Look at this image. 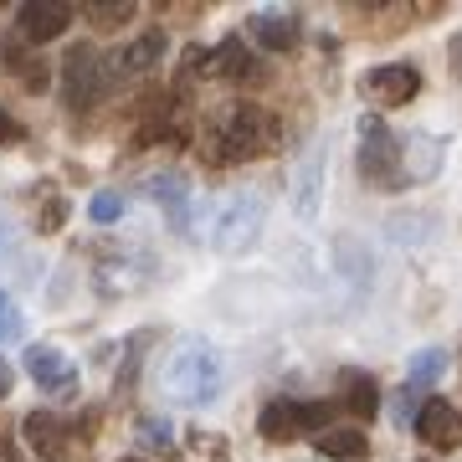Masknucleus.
Masks as SVG:
<instances>
[{"mask_svg": "<svg viewBox=\"0 0 462 462\" xmlns=\"http://www.w3.org/2000/svg\"><path fill=\"white\" fill-rule=\"evenodd\" d=\"M257 431L267 442H298L303 431H329V406L324 401H267Z\"/></svg>", "mask_w": 462, "mask_h": 462, "instance_id": "obj_6", "label": "nucleus"}, {"mask_svg": "<svg viewBox=\"0 0 462 462\" xmlns=\"http://www.w3.org/2000/svg\"><path fill=\"white\" fill-rule=\"evenodd\" d=\"M21 334H26V314L16 309L11 293H0V345H16Z\"/></svg>", "mask_w": 462, "mask_h": 462, "instance_id": "obj_22", "label": "nucleus"}, {"mask_svg": "<svg viewBox=\"0 0 462 462\" xmlns=\"http://www.w3.org/2000/svg\"><path fill=\"white\" fill-rule=\"evenodd\" d=\"M263 196L257 190H231L221 206H216L211 226H206V242H211L216 252H226V257H236V252H247L257 236H263Z\"/></svg>", "mask_w": 462, "mask_h": 462, "instance_id": "obj_3", "label": "nucleus"}, {"mask_svg": "<svg viewBox=\"0 0 462 462\" xmlns=\"http://www.w3.org/2000/svg\"><path fill=\"white\" fill-rule=\"evenodd\" d=\"M62 88H67V108H93V103L108 93V78H103V57L98 51H67Z\"/></svg>", "mask_w": 462, "mask_h": 462, "instance_id": "obj_11", "label": "nucleus"}, {"mask_svg": "<svg viewBox=\"0 0 462 462\" xmlns=\"http://www.w3.org/2000/svg\"><path fill=\"white\" fill-rule=\"evenodd\" d=\"M360 93L365 103H375V108H401V103H411L421 93V72L411 62H385V67H370L360 78Z\"/></svg>", "mask_w": 462, "mask_h": 462, "instance_id": "obj_8", "label": "nucleus"}, {"mask_svg": "<svg viewBox=\"0 0 462 462\" xmlns=\"http://www.w3.org/2000/svg\"><path fill=\"white\" fill-rule=\"evenodd\" d=\"M21 139H26V129H21L16 118L5 114V108H0V144H21Z\"/></svg>", "mask_w": 462, "mask_h": 462, "instance_id": "obj_28", "label": "nucleus"}, {"mask_svg": "<svg viewBox=\"0 0 462 462\" xmlns=\"http://www.w3.org/2000/svg\"><path fill=\"white\" fill-rule=\"evenodd\" d=\"M21 437H26V447H32L36 462H67L72 457V442H78V431L67 427L62 416H42V411L26 416Z\"/></svg>", "mask_w": 462, "mask_h": 462, "instance_id": "obj_12", "label": "nucleus"}, {"mask_svg": "<svg viewBox=\"0 0 462 462\" xmlns=\"http://www.w3.org/2000/svg\"><path fill=\"white\" fill-rule=\"evenodd\" d=\"M16 242H21L16 221H5V216H0V263H5V257H11V252H16Z\"/></svg>", "mask_w": 462, "mask_h": 462, "instance_id": "obj_27", "label": "nucleus"}, {"mask_svg": "<svg viewBox=\"0 0 462 462\" xmlns=\"http://www.w3.org/2000/svg\"><path fill=\"white\" fill-rule=\"evenodd\" d=\"M67 26H72V5H67V0H32V5H21V16H16V32L26 36L32 47L57 42Z\"/></svg>", "mask_w": 462, "mask_h": 462, "instance_id": "obj_13", "label": "nucleus"}, {"mask_svg": "<svg viewBox=\"0 0 462 462\" xmlns=\"http://www.w3.org/2000/svg\"><path fill=\"white\" fill-rule=\"evenodd\" d=\"M139 437H144L149 447H170V437H175V431H170V421L149 416V421H139Z\"/></svg>", "mask_w": 462, "mask_h": 462, "instance_id": "obj_26", "label": "nucleus"}, {"mask_svg": "<svg viewBox=\"0 0 462 462\" xmlns=\"http://www.w3.org/2000/svg\"><path fill=\"white\" fill-rule=\"evenodd\" d=\"M319 457L365 462V457H370V437H365L360 427H329V431H319Z\"/></svg>", "mask_w": 462, "mask_h": 462, "instance_id": "obj_18", "label": "nucleus"}, {"mask_svg": "<svg viewBox=\"0 0 462 462\" xmlns=\"http://www.w3.org/2000/svg\"><path fill=\"white\" fill-rule=\"evenodd\" d=\"M339 401H345L349 416H375L380 391H375V380H370V375H360V370H345V380H339Z\"/></svg>", "mask_w": 462, "mask_h": 462, "instance_id": "obj_19", "label": "nucleus"}, {"mask_svg": "<svg viewBox=\"0 0 462 462\" xmlns=\"http://www.w3.org/2000/svg\"><path fill=\"white\" fill-rule=\"evenodd\" d=\"M282 144L278 114H267L263 103H226L206 118L200 129V154L211 165H242V160H263Z\"/></svg>", "mask_w": 462, "mask_h": 462, "instance_id": "obj_1", "label": "nucleus"}, {"mask_svg": "<svg viewBox=\"0 0 462 462\" xmlns=\"http://www.w3.org/2000/svg\"><path fill=\"white\" fill-rule=\"evenodd\" d=\"M165 32H144V36H134V42H124V47H114L108 57H103V78H108V88L118 83H129V78H144L149 67L165 57Z\"/></svg>", "mask_w": 462, "mask_h": 462, "instance_id": "obj_9", "label": "nucleus"}, {"mask_svg": "<svg viewBox=\"0 0 462 462\" xmlns=\"http://www.w3.org/2000/svg\"><path fill=\"white\" fill-rule=\"evenodd\" d=\"M11 67H16L21 78H26V88H32V93H42V88H47V62H32V57L11 51Z\"/></svg>", "mask_w": 462, "mask_h": 462, "instance_id": "obj_25", "label": "nucleus"}, {"mask_svg": "<svg viewBox=\"0 0 462 462\" xmlns=\"http://www.w3.org/2000/svg\"><path fill=\"white\" fill-rule=\"evenodd\" d=\"M447 57H452V72H457V78H462V32L452 36V47H447Z\"/></svg>", "mask_w": 462, "mask_h": 462, "instance_id": "obj_30", "label": "nucleus"}, {"mask_svg": "<svg viewBox=\"0 0 462 462\" xmlns=\"http://www.w3.org/2000/svg\"><path fill=\"white\" fill-rule=\"evenodd\" d=\"M221 385H226V370H221V355H216L206 339L180 345L165 360V370H160V391H165V401L170 406H185V411L211 406V401L221 396Z\"/></svg>", "mask_w": 462, "mask_h": 462, "instance_id": "obj_2", "label": "nucleus"}, {"mask_svg": "<svg viewBox=\"0 0 462 462\" xmlns=\"http://www.w3.org/2000/svg\"><path fill=\"white\" fill-rule=\"evenodd\" d=\"M11 385H16V370H11V365L0 360V401L11 396Z\"/></svg>", "mask_w": 462, "mask_h": 462, "instance_id": "obj_29", "label": "nucleus"}, {"mask_svg": "<svg viewBox=\"0 0 462 462\" xmlns=\"http://www.w3.org/2000/svg\"><path fill=\"white\" fill-rule=\"evenodd\" d=\"M416 437L437 452H457L462 447V411L457 406H447V401H421V411H416Z\"/></svg>", "mask_w": 462, "mask_h": 462, "instance_id": "obj_14", "label": "nucleus"}, {"mask_svg": "<svg viewBox=\"0 0 462 462\" xmlns=\"http://www.w3.org/2000/svg\"><path fill=\"white\" fill-rule=\"evenodd\" d=\"M442 370H447V349H437V345L416 349L411 360H406V391H421V385H431Z\"/></svg>", "mask_w": 462, "mask_h": 462, "instance_id": "obj_20", "label": "nucleus"}, {"mask_svg": "<svg viewBox=\"0 0 462 462\" xmlns=\"http://www.w3.org/2000/svg\"><path fill=\"white\" fill-rule=\"evenodd\" d=\"M154 278V263L144 257V247H93V282L103 298L139 293Z\"/></svg>", "mask_w": 462, "mask_h": 462, "instance_id": "obj_5", "label": "nucleus"}, {"mask_svg": "<svg viewBox=\"0 0 462 462\" xmlns=\"http://www.w3.org/2000/svg\"><path fill=\"white\" fill-rule=\"evenodd\" d=\"M401 170H406V144L375 114H365L360 118V175L370 185H380V190H396V185H406Z\"/></svg>", "mask_w": 462, "mask_h": 462, "instance_id": "obj_4", "label": "nucleus"}, {"mask_svg": "<svg viewBox=\"0 0 462 462\" xmlns=\"http://www.w3.org/2000/svg\"><path fill=\"white\" fill-rule=\"evenodd\" d=\"M149 200L165 211V221L175 231H190V180H185L180 170H165V175H149L144 180Z\"/></svg>", "mask_w": 462, "mask_h": 462, "instance_id": "obj_15", "label": "nucleus"}, {"mask_svg": "<svg viewBox=\"0 0 462 462\" xmlns=\"http://www.w3.org/2000/svg\"><path fill=\"white\" fill-rule=\"evenodd\" d=\"M83 16L93 21L98 32H118V26L134 21V5L129 0H93V5H83Z\"/></svg>", "mask_w": 462, "mask_h": 462, "instance_id": "obj_21", "label": "nucleus"}, {"mask_svg": "<svg viewBox=\"0 0 462 462\" xmlns=\"http://www.w3.org/2000/svg\"><path fill=\"white\" fill-rule=\"evenodd\" d=\"M62 221H67V200L62 196H47V206L36 211V231L51 236V231H62Z\"/></svg>", "mask_w": 462, "mask_h": 462, "instance_id": "obj_24", "label": "nucleus"}, {"mask_svg": "<svg viewBox=\"0 0 462 462\" xmlns=\"http://www.w3.org/2000/svg\"><path fill=\"white\" fill-rule=\"evenodd\" d=\"M319 190H324V154H309L293 175V216L314 221L319 216Z\"/></svg>", "mask_w": 462, "mask_h": 462, "instance_id": "obj_17", "label": "nucleus"}, {"mask_svg": "<svg viewBox=\"0 0 462 462\" xmlns=\"http://www.w3.org/2000/svg\"><path fill=\"white\" fill-rule=\"evenodd\" d=\"M21 365H26V375L36 380V391H42V396L67 401L72 391H78V365L67 360V355H62L57 345H32Z\"/></svg>", "mask_w": 462, "mask_h": 462, "instance_id": "obj_10", "label": "nucleus"}, {"mask_svg": "<svg viewBox=\"0 0 462 462\" xmlns=\"http://www.w3.org/2000/svg\"><path fill=\"white\" fill-rule=\"evenodd\" d=\"M247 36L267 51H288L298 42V16L293 11H257V16H247Z\"/></svg>", "mask_w": 462, "mask_h": 462, "instance_id": "obj_16", "label": "nucleus"}, {"mask_svg": "<svg viewBox=\"0 0 462 462\" xmlns=\"http://www.w3.org/2000/svg\"><path fill=\"white\" fill-rule=\"evenodd\" d=\"M185 78H231V83H247V78H263V62L231 36V42H216V47L185 51Z\"/></svg>", "mask_w": 462, "mask_h": 462, "instance_id": "obj_7", "label": "nucleus"}, {"mask_svg": "<svg viewBox=\"0 0 462 462\" xmlns=\"http://www.w3.org/2000/svg\"><path fill=\"white\" fill-rule=\"evenodd\" d=\"M124 211H129V200L118 196V190H98V196H93V206H88V216H93V221H103V226H108V221H118Z\"/></svg>", "mask_w": 462, "mask_h": 462, "instance_id": "obj_23", "label": "nucleus"}]
</instances>
